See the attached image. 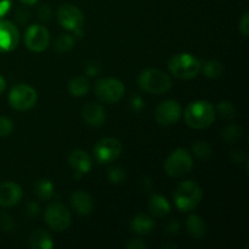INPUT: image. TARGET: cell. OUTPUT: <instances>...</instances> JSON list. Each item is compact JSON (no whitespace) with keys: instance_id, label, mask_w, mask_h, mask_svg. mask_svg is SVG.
Segmentation results:
<instances>
[{"instance_id":"35","label":"cell","mask_w":249,"mask_h":249,"mask_svg":"<svg viewBox=\"0 0 249 249\" xmlns=\"http://www.w3.org/2000/svg\"><path fill=\"white\" fill-rule=\"evenodd\" d=\"M126 248L129 249H146L147 246L142 242L139 238H134V240H129V242L126 243Z\"/></svg>"},{"instance_id":"9","label":"cell","mask_w":249,"mask_h":249,"mask_svg":"<svg viewBox=\"0 0 249 249\" xmlns=\"http://www.w3.org/2000/svg\"><path fill=\"white\" fill-rule=\"evenodd\" d=\"M24 44L31 51L41 53L50 44V33L41 24H32L24 33Z\"/></svg>"},{"instance_id":"4","label":"cell","mask_w":249,"mask_h":249,"mask_svg":"<svg viewBox=\"0 0 249 249\" xmlns=\"http://www.w3.org/2000/svg\"><path fill=\"white\" fill-rule=\"evenodd\" d=\"M203 191L197 182L192 180L181 182L174 192L175 206L182 212L194 211L201 203Z\"/></svg>"},{"instance_id":"25","label":"cell","mask_w":249,"mask_h":249,"mask_svg":"<svg viewBox=\"0 0 249 249\" xmlns=\"http://www.w3.org/2000/svg\"><path fill=\"white\" fill-rule=\"evenodd\" d=\"M73 46H74V38L70 34H61L56 39L53 48L58 53H68L70 50H72Z\"/></svg>"},{"instance_id":"32","label":"cell","mask_w":249,"mask_h":249,"mask_svg":"<svg viewBox=\"0 0 249 249\" xmlns=\"http://www.w3.org/2000/svg\"><path fill=\"white\" fill-rule=\"evenodd\" d=\"M238 29H240L241 34L245 36H247L249 34V12L246 11L243 14L242 18L240 19V26H238Z\"/></svg>"},{"instance_id":"13","label":"cell","mask_w":249,"mask_h":249,"mask_svg":"<svg viewBox=\"0 0 249 249\" xmlns=\"http://www.w3.org/2000/svg\"><path fill=\"white\" fill-rule=\"evenodd\" d=\"M181 117V107L175 100H167L158 105L156 109V119L160 125H173Z\"/></svg>"},{"instance_id":"22","label":"cell","mask_w":249,"mask_h":249,"mask_svg":"<svg viewBox=\"0 0 249 249\" xmlns=\"http://www.w3.org/2000/svg\"><path fill=\"white\" fill-rule=\"evenodd\" d=\"M90 84L89 80L85 77H75L68 83V91L75 97H82L89 92Z\"/></svg>"},{"instance_id":"42","label":"cell","mask_w":249,"mask_h":249,"mask_svg":"<svg viewBox=\"0 0 249 249\" xmlns=\"http://www.w3.org/2000/svg\"><path fill=\"white\" fill-rule=\"evenodd\" d=\"M5 89H6V80H5L2 75H0V94H2Z\"/></svg>"},{"instance_id":"2","label":"cell","mask_w":249,"mask_h":249,"mask_svg":"<svg viewBox=\"0 0 249 249\" xmlns=\"http://www.w3.org/2000/svg\"><path fill=\"white\" fill-rule=\"evenodd\" d=\"M138 84L140 89L145 92L153 95L165 94L172 88V78L165 72L156 68H147L142 71L138 78Z\"/></svg>"},{"instance_id":"6","label":"cell","mask_w":249,"mask_h":249,"mask_svg":"<svg viewBox=\"0 0 249 249\" xmlns=\"http://www.w3.org/2000/svg\"><path fill=\"white\" fill-rule=\"evenodd\" d=\"M95 92L99 100L106 104H116L123 99L125 87L123 83L114 78H102L95 85Z\"/></svg>"},{"instance_id":"19","label":"cell","mask_w":249,"mask_h":249,"mask_svg":"<svg viewBox=\"0 0 249 249\" xmlns=\"http://www.w3.org/2000/svg\"><path fill=\"white\" fill-rule=\"evenodd\" d=\"M148 209L156 218H163L170 213V204L165 197L160 195H153L150 199Z\"/></svg>"},{"instance_id":"18","label":"cell","mask_w":249,"mask_h":249,"mask_svg":"<svg viewBox=\"0 0 249 249\" xmlns=\"http://www.w3.org/2000/svg\"><path fill=\"white\" fill-rule=\"evenodd\" d=\"M186 229L187 233L191 236L195 240H201L206 236L207 233V225L204 223L203 219L201 216L196 215V214H192L187 218L186 221Z\"/></svg>"},{"instance_id":"33","label":"cell","mask_w":249,"mask_h":249,"mask_svg":"<svg viewBox=\"0 0 249 249\" xmlns=\"http://www.w3.org/2000/svg\"><path fill=\"white\" fill-rule=\"evenodd\" d=\"M85 72H87V74L90 75V77L99 75L100 73H101V66H100L97 62L90 61V62H88L87 67H85Z\"/></svg>"},{"instance_id":"5","label":"cell","mask_w":249,"mask_h":249,"mask_svg":"<svg viewBox=\"0 0 249 249\" xmlns=\"http://www.w3.org/2000/svg\"><path fill=\"white\" fill-rule=\"evenodd\" d=\"M194 168V160L191 155L185 148H178L170 153L164 163V169L169 177L180 178L189 174Z\"/></svg>"},{"instance_id":"8","label":"cell","mask_w":249,"mask_h":249,"mask_svg":"<svg viewBox=\"0 0 249 249\" xmlns=\"http://www.w3.org/2000/svg\"><path fill=\"white\" fill-rule=\"evenodd\" d=\"M45 223L51 230L56 232L67 230L71 225V213L63 204L51 203L49 204L45 211Z\"/></svg>"},{"instance_id":"10","label":"cell","mask_w":249,"mask_h":249,"mask_svg":"<svg viewBox=\"0 0 249 249\" xmlns=\"http://www.w3.org/2000/svg\"><path fill=\"white\" fill-rule=\"evenodd\" d=\"M123 147L114 138L101 139L94 147V157L99 163H111L121 156Z\"/></svg>"},{"instance_id":"11","label":"cell","mask_w":249,"mask_h":249,"mask_svg":"<svg viewBox=\"0 0 249 249\" xmlns=\"http://www.w3.org/2000/svg\"><path fill=\"white\" fill-rule=\"evenodd\" d=\"M58 23L67 31L75 32L84 24V15L82 10L71 4H65L57 10Z\"/></svg>"},{"instance_id":"34","label":"cell","mask_w":249,"mask_h":249,"mask_svg":"<svg viewBox=\"0 0 249 249\" xmlns=\"http://www.w3.org/2000/svg\"><path fill=\"white\" fill-rule=\"evenodd\" d=\"M38 17L41 21H48L51 17V9L49 5H41L38 10Z\"/></svg>"},{"instance_id":"21","label":"cell","mask_w":249,"mask_h":249,"mask_svg":"<svg viewBox=\"0 0 249 249\" xmlns=\"http://www.w3.org/2000/svg\"><path fill=\"white\" fill-rule=\"evenodd\" d=\"M155 228L152 218L146 214H138L131 221V230L136 235H147Z\"/></svg>"},{"instance_id":"30","label":"cell","mask_w":249,"mask_h":249,"mask_svg":"<svg viewBox=\"0 0 249 249\" xmlns=\"http://www.w3.org/2000/svg\"><path fill=\"white\" fill-rule=\"evenodd\" d=\"M14 130V124L6 117H0V138L10 135Z\"/></svg>"},{"instance_id":"39","label":"cell","mask_w":249,"mask_h":249,"mask_svg":"<svg viewBox=\"0 0 249 249\" xmlns=\"http://www.w3.org/2000/svg\"><path fill=\"white\" fill-rule=\"evenodd\" d=\"M230 158L236 163H241L246 160V155L242 151H232L230 155Z\"/></svg>"},{"instance_id":"37","label":"cell","mask_w":249,"mask_h":249,"mask_svg":"<svg viewBox=\"0 0 249 249\" xmlns=\"http://www.w3.org/2000/svg\"><path fill=\"white\" fill-rule=\"evenodd\" d=\"M26 213L27 215L31 216V218H34V216H36L39 214V206L36 202H31V203H28V206H27Z\"/></svg>"},{"instance_id":"43","label":"cell","mask_w":249,"mask_h":249,"mask_svg":"<svg viewBox=\"0 0 249 249\" xmlns=\"http://www.w3.org/2000/svg\"><path fill=\"white\" fill-rule=\"evenodd\" d=\"M19 1H21L23 5H28V6H31V5H34L36 2H38L39 0H19Z\"/></svg>"},{"instance_id":"14","label":"cell","mask_w":249,"mask_h":249,"mask_svg":"<svg viewBox=\"0 0 249 249\" xmlns=\"http://www.w3.org/2000/svg\"><path fill=\"white\" fill-rule=\"evenodd\" d=\"M22 198V189L16 182L6 181L0 184V206L12 207Z\"/></svg>"},{"instance_id":"36","label":"cell","mask_w":249,"mask_h":249,"mask_svg":"<svg viewBox=\"0 0 249 249\" xmlns=\"http://www.w3.org/2000/svg\"><path fill=\"white\" fill-rule=\"evenodd\" d=\"M12 6V0H0V18L10 11Z\"/></svg>"},{"instance_id":"26","label":"cell","mask_w":249,"mask_h":249,"mask_svg":"<svg viewBox=\"0 0 249 249\" xmlns=\"http://www.w3.org/2000/svg\"><path fill=\"white\" fill-rule=\"evenodd\" d=\"M242 136V129L238 125L226 126L221 133V139L228 143H235Z\"/></svg>"},{"instance_id":"40","label":"cell","mask_w":249,"mask_h":249,"mask_svg":"<svg viewBox=\"0 0 249 249\" xmlns=\"http://www.w3.org/2000/svg\"><path fill=\"white\" fill-rule=\"evenodd\" d=\"M131 106L135 111H141L143 108V100L140 96H134L131 99Z\"/></svg>"},{"instance_id":"24","label":"cell","mask_w":249,"mask_h":249,"mask_svg":"<svg viewBox=\"0 0 249 249\" xmlns=\"http://www.w3.org/2000/svg\"><path fill=\"white\" fill-rule=\"evenodd\" d=\"M34 192L38 196V198L44 199H50L53 195V185L50 180L41 179L36 181V186H34Z\"/></svg>"},{"instance_id":"27","label":"cell","mask_w":249,"mask_h":249,"mask_svg":"<svg viewBox=\"0 0 249 249\" xmlns=\"http://www.w3.org/2000/svg\"><path fill=\"white\" fill-rule=\"evenodd\" d=\"M216 109H218L221 118L226 119V121H231V119H233V117L236 116L235 107H233V105L229 101L219 102Z\"/></svg>"},{"instance_id":"1","label":"cell","mask_w":249,"mask_h":249,"mask_svg":"<svg viewBox=\"0 0 249 249\" xmlns=\"http://www.w3.org/2000/svg\"><path fill=\"white\" fill-rule=\"evenodd\" d=\"M215 108L208 101H194L185 109V122L194 129H206L215 121Z\"/></svg>"},{"instance_id":"23","label":"cell","mask_w":249,"mask_h":249,"mask_svg":"<svg viewBox=\"0 0 249 249\" xmlns=\"http://www.w3.org/2000/svg\"><path fill=\"white\" fill-rule=\"evenodd\" d=\"M201 71H203V74L207 78L216 79V78H220L224 74V66L220 61L211 60L202 65Z\"/></svg>"},{"instance_id":"7","label":"cell","mask_w":249,"mask_h":249,"mask_svg":"<svg viewBox=\"0 0 249 249\" xmlns=\"http://www.w3.org/2000/svg\"><path fill=\"white\" fill-rule=\"evenodd\" d=\"M38 94L27 84L15 85L9 94L10 106L16 111H27L36 106Z\"/></svg>"},{"instance_id":"31","label":"cell","mask_w":249,"mask_h":249,"mask_svg":"<svg viewBox=\"0 0 249 249\" xmlns=\"http://www.w3.org/2000/svg\"><path fill=\"white\" fill-rule=\"evenodd\" d=\"M15 223L12 216H10L9 214H1L0 215V230L7 232V231L14 230Z\"/></svg>"},{"instance_id":"3","label":"cell","mask_w":249,"mask_h":249,"mask_svg":"<svg viewBox=\"0 0 249 249\" xmlns=\"http://www.w3.org/2000/svg\"><path fill=\"white\" fill-rule=\"evenodd\" d=\"M169 72L179 79L190 80L196 78L202 70L201 61L191 53H177L168 62Z\"/></svg>"},{"instance_id":"38","label":"cell","mask_w":249,"mask_h":249,"mask_svg":"<svg viewBox=\"0 0 249 249\" xmlns=\"http://www.w3.org/2000/svg\"><path fill=\"white\" fill-rule=\"evenodd\" d=\"M16 18L19 23H26L29 18V12L26 9H18L16 12Z\"/></svg>"},{"instance_id":"12","label":"cell","mask_w":249,"mask_h":249,"mask_svg":"<svg viewBox=\"0 0 249 249\" xmlns=\"http://www.w3.org/2000/svg\"><path fill=\"white\" fill-rule=\"evenodd\" d=\"M19 32L16 24L7 19H0V53H9L17 48Z\"/></svg>"},{"instance_id":"17","label":"cell","mask_w":249,"mask_h":249,"mask_svg":"<svg viewBox=\"0 0 249 249\" xmlns=\"http://www.w3.org/2000/svg\"><path fill=\"white\" fill-rule=\"evenodd\" d=\"M68 163L73 170L80 174H87L92 167L91 157L83 150H73L68 156Z\"/></svg>"},{"instance_id":"16","label":"cell","mask_w":249,"mask_h":249,"mask_svg":"<svg viewBox=\"0 0 249 249\" xmlns=\"http://www.w3.org/2000/svg\"><path fill=\"white\" fill-rule=\"evenodd\" d=\"M71 204L73 209L79 215H88L94 209V199L88 192L83 190H77L71 196Z\"/></svg>"},{"instance_id":"20","label":"cell","mask_w":249,"mask_h":249,"mask_svg":"<svg viewBox=\"0 0 249 249\" xmlns=\"http://www.w3.org/2000/svg\"><path fill=\"white\" fill-rule=\"evenodd\" d=\"M29 246L33 249H51L53 247V242L51 236L45 230L38 229L29 237Z\"/></svg>"},{"instance_id":"29","label":"cell","mask_w":249,"mask_h":249,"mask_svg":"<svg viewBox=\"0 0 249 249\" xmlns=\"http://www.w3.org/2000/svg\"><path fill=\"white\" fill-rule=\"evenodd\" d=\"M126 175L124 169L119 167H113L108 169V179L112 184H121L125 180Z\"/></svg>"},{"instance_id":"15","label":"cell","mask_w":249,"mask_h":249,"mask_svg":"<svg viewBox=\"0 0 249 249\" xmlns=\"http://www.w3.org/2000/svg\"><path fill=\"white\" fill-rule=\"evenodd\" d=\"M83 119L90 126H101L106 122V111L100 104L88 102L82 111Z\"/></svg>"},{"instance_id":"41","label":"cell","mask_w":249,"mask_h":249,"mask_svg":"<svg viewBox=\"0 0 249 249\" xmlns=\"http://www.w3.org/2000/svg\"><path fill=\"white\" fill-rule=\"evenodd\" d=\"M178 230H179V223L175 220H173L172 223H169V225L167 226V232L170 233V235L178 233Z\"/></svg>"},{"instance_id":"28","label":"cell","mask_w":249,"mask_h":249,"mask_svg":"<svg viewBox=\"0 0 249 249\" xmlns=\"http://www.w3.org/2000/svg\"><path fill=\"white\" fill-rule=\"evenodd\" d=\"M192 151H194L195 155L197 156L198 158H208L209 156L212 155V148L206 141H196L192 146Z\"/></svg>"}]
</instances>
